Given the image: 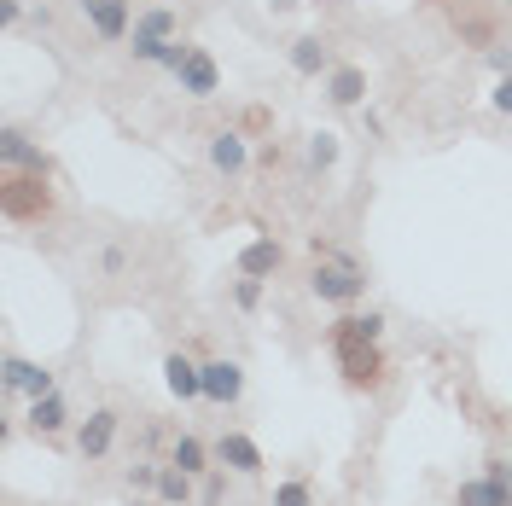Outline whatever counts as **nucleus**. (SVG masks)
I'll return each instance as SVG.
<instances>
[{
	"instance_id": "1",
	"label": "nucleus",
	"mask_w": 512,
	"mask_h": 506,
	"mask_svg": "<svg viewBox=\"0 0 512 506\" xmlns=\"http://www.w3.org/2000/svg\"><path fill=\"white\" fill-rule=\"evenodd\" d=\"M326 344L338 355V373L350 390H384L390 379V361H384V315L379 309H367V315H338L332 320V332H326Z\"/></svg>"
},
{
	"instance_id": "2",
	"label": "nucleus",
	"mask_w": 512,
	"mask_h": 506,
	"mask_svg": "<svg viewBox=\"0 0 512 506\" xmlns=\"http://www.w3.org/2000/svg\"><path fill=\"white\" fill-rule=\"evenodd\" d=\"M309 251H315L309 291H315L320 303H332V309H355V303L367 297V274H361V262H355L350 251H338V245H326V239H315Z\"/></svg>"
},
{
	"instance_id": "3",
	"label": "nucleus",
	"mask_w": 512,
	"mask_h": 506,
	"mask_svg": "<svg viewBox=\"0 0 512 506\" xmlns=\"http://www.w3.org/2000/svg\"><path fill=\"white\" fill-rule=\"evenodd\" d=\"M53 181L47 175H30V169H6L0 175V210H6V222L30 227V222H47L53 216Z\"/></svg>"
},
{
	"instance_id": "4",
	"label": "nucleus",
	"mask_w": 512,
	"mask_h": 506,
	"mask_svg": "<svg viewBox=\"0 0 512 506\" xmlns=\"http://www.w3.org/2000/svg\"><path fill=\"white\" fill-rule=\"evenodd\" d=\"M0 384H6V396H24V402H35V396H53V390H59L53 367H41V361H24L18 349H6Z\"/></svg>"
},
{
	"instance_id": "5",
	"label": "nucleus",
	"mask_w": 512,
	"mask_h": 506,
	"mask_svg": "<svg viewBox=\"0 0 512 506\" xmlns=\"http://www.w3.org/2000/svg\"><path fill=\"white\" fill-rule=\"evenodd\" d=\"M117 431H123V413L117 408H94L82 425H76V454H82L88 466H99V460L117 448Z\"/></svg>"
},
{
	"instance_id": "6",
	"label": "nucleus",
	"mask_w": 512,
	"mask_h": 506,
	"mask_svg": "<svg viewBox=\"0 0 512 506\" xmlns=\"http://www.w3.org/2000/svg\"><path fill=\"white\" fill-rule=\"evenodd\" d=\"M204 158H210V169H216L222 181H239V175L251 169V134H245V128H216L210 146H204Z\"/></svg>"
},
{
	"instance_id": "7",
	"label": "nucleus",
	"mask_w": 512,
	"mask_h": 506,
	"mask_svg": "<svg viewBox=\"0 0 512 506\" xmlns=\"http://www.w3.org/2000/svg\"><path fill=\"white\" fill-rule=\"evenodd\" d=\"M204 402L210 408H239L245 402V367L239 361H227V355H210L204 361Z\"/></svg>"
},
{
	"instance_id": "8",
	"label": "nucleus",
	"mask_w": 512,
	"mask_h": 506,
	"mask_svg": "<svg viewBox=\"0 0 512 506\" xmlns=\"http://www.w3.org/2000/svg\"><path fill=\"white\" fill-rule=\"evenodd\" d=\"M175 82L187 99H216L222 94V64L210 59V47H187V64L175 70Z\"/></svg>"
},
{
	"instance_id": "9",
	"label": "nucleus",
	"mask_w": 512,
	"mask_h": 506,
	"mask_svg": "<svg viewBox=\"0 0 512 506\" xmlns=\"http://www.w3.org/2000/svg\"><path fill=\"white\" fill-rule=\"evenodd\" d=\"M76 12L94 24L99 41H128L134 30V0H76Z\"/></svg>"
},
{
	"instance_id": "10",
	"label": "nucleus",
	"mask_w": 512,
	"mask_h": 506,
	"mask_svg": "<svg viewBox=\"0 0 512 506\" xmlns=\"http://www.w3.org/2000/svg\"><path fill=\"white\" fill-rule=\"evenodd\" d=\"M210 448H216V466L233 472V477H262V466H268L262 448H256V437H245V431H222Z\"/></svg>"
},
{
	"instance_id": "11",
	"label": "nucleus",
	"mask_w": 512,
	"mask_h": 506,
	"mask_svg": "<svg viewBox=\"0 0 512 506\" xmlns=\"http://www.w3.org/2000/svg\"><path fill=\"white\" fill-rule=\"evenodd\" d=\"M163 390L175 402H204V361H192L187 349H169L163 355Z\"/></svg>"
},
{
	"instance_id": "12",
	"label": "nucleus",
	"mask_w": 512,
	"mask_h": 506,
	"mask_svg": "<svg viewBox=\"0 0 512 506\" xmlns=\"http://www.w3.org/2000/svg\"><path fill=\"white\" fill-rule=\"evenodd\" d=\"M24 419H30V437H41V443H59L64 431H70V402H64L59 390H53V396H35Z\"/></svg>"
},
{
	"instance_id": "13",
	"label": "nucleus",
	"mask_w": 512,
	"mask_h": 506,
	"mask_svg": "<svg viewBox=\"0 0 512 506\" xmlns=\"http://www.w3.org/2000/svg\"><path fill=\"white\" fill-rule=\"evenodd\" d=\"M0 163H6V169H30V175H53V158L35 146L24 128H6V134H0Z\"/></svg>"
},
{
	"instance_id": "14",
	"label": "nucleus",
	"mask_w": 512,
	"mask_h": 506,
	"mask_svg": "<svg viewBox=\"0 0 512 506\" xmlns=\"http://www.w3.org/2000/svg\"><path fill=\"white\" fill-rule=\"evenodd\" d=\"M233 268H239V274H251V280H274V274L286 268V245H280L274 233H262V239H251V245L239 251Z\"/></svg>"
},
{
	"instance_id": "15",
	"label": "nucleus",
	"mask_w": 512,
	"mask_h": 506,
	"mask_svg": "<svg viewBox=\"0 0 512 506\" xmlns=\"http://www.w3.org/2000/svg\"><path fill=\"white\" fill-rule=\"evenodd\" d=\"M454 506H512V483L495 472L466 477V483H454Z\"/></svg>"
},
{
	"instance_id": "16",
	"label": "nucleus",
	"mask_w": 512,
	"mask_h": 506,
	"mask_svg": "<svg viewBox=\"0 0 512 506\" xmlns=\"http://www.w3.org/2000/svg\"><path fill=\"white\" fill-rule=\"evenodd\" d=\"M326 99H332L338 111H355V105L367 99V70H361V64H332V70H326Z\"/></svg>"
},
{
	"instance_id": "17",
	"label": "nucleus",
	"mask_w": 512,
	"mask_h": 506,
	"mask_svg": "<svg viewBox=\"0 0 512 506\" xmlns=\"http://www.w3.org/2000/svg\"><path fill=\"white\" fill-rule=\"evenodd\" d=\"M169 466H181L187 477H210L216 472V448L204 443V437H192V431H181V437L169 443Z\"/></svg>"
},
{
	"instance_id": "18",
	"label": "nucleus",
	"mask_w": 512,
	"mask_h": 506,
	"mask_svg": "<svg viewBox=\"0 0 512 506\" xmlns=\"http://www.w3.org/2000/svg\"><path fill=\"white\" fill-rule=\"evenodd\" d=\"M128 41H181V12H175V6H146V12H134Z\"/></svg>"
},
{
	"instance_id": "19",
	"label": "nucleus",
	"mask_w": 512,
	"mask_h": 506,
	"mask_svg": "<svg viewBox=\"0 0 512 506\" xmlns=\"http://www.w3.org/2000/svg\"><path fill=\"white\" fill-rule=\"evenodd\" d=\"M332 41H326V35H297V41H291V70H297V76H326V70H332Z\"/></svg>"
},
{
	"instance_id": "20",
	"label": "nucleus",
	"mask_w": 512,
	"mask_h": 506,
	"mask_svg": "<svg viewBox=\"0 0 512 506\" xmlns=\"http://www.w3.org/2000/svg\"><path fill=\"white\" fill-rule=\"evenodd\" d=\"M448 18H454V30L466 35L472 47H495V18L489 12H472L466 0H448Z\"/></svg>"
},
{
	"instance_id": "21",
	"label": "nucleus",
	"mask_w": 512,
	"mask_h": 506,
	"mask_svg": "<svg viewBox=\"0 0 512 506\" xmlns=\"http://www.w3.org/2000/svg\"><path fill=\"white\" fill-rule=\"evenodd\" d=\"M338 134L332 128H320V134H309V146H303V163H309V175H326V169H338Z\"/></svg>"
},
{
	"instance_id": "22",
	"label": "nucleus",
	"mask_w": 512,
	"mask_h": 506,
	"mask_svg": "<svg viewBox=\"0 0 512 506\" xmlns=\"http://www.w3.org/2000/svg\"><path fill=\"white\" fill-rule=\"evenodd\" d=\"M192 483H198V477H187L181 466H169V460H163V477H158V489H152V495H158L163 506H192Z\"/></svg>"
},
{
	"instance_id": "23",
	"label": "nucleus",
	"mask_w": 512,
	"mask_h": 506,
	"mask_svg": "<svg viewBox=\"0 0 512 506\" xmlns=\"http://www.w3.org/2000/svg\"><path fill=\"white\" fill-rule=\"evenodd\" d=\"M262 291H268V280H251V274H239L227 297H233V309H239V315H256V309H262Z\"/></svg>"
},
{
	"instance_id": "24",
	"label": "nucleus",
	"mask_w": 512,
	"mask_h": 506,
	"mask_svg": "<svg viewBox=\"0 0 512 506\" xmlns=\"http://www.w3.org/2000/svg\"><path fill=\"white\" fill-rule=\"evenodd\" d=\"M268 506H315V483H309V477H286Z\"/></svg>"
},
{
	"instance_id": "25",
	"label": "nucleus",
	"mask_w": 512,
	"mask_h": 506,
	"mask_svg": "<svg viewBox=\"0 0 512 506\" xmlns=\"http://www.w3.org/2000/svg\"><path fill=\"white\" fill-rule=\"evenodd\" d=\"M94 268H99V280H123L128 274V245H99Z\"/></svg>"
},
{
	"instance_id": "26",
	"label": "nucleus",
	"mask_w": 512,
	"mask_h": 506,
	"mask_svg": "<svg viewBox=\"0 0 512 506\" xmlns=\"http://www.w3.org/2000/svg\"><path fill=\"white\" fill-rule=\"evenodd\" d=\"M158 477H163V460H134L128 466V489H158Z\"/></svg>"
},
{
	"instance_id": "27",
	"label": "nucleus",
	"mask_w": 512,
	"mask_h": 506,
	"mask_svg": "<svg viewBox=\"0 0 512 506\" xmlns=\"http://www.w3.org/2000/svg\"><path fill=\"white\" fill-rule=\"evenodd\" d=\"M489 105H495L501 117H512V70L501 76V82H495V88H489Z\"/></svg>"
},
{
	"instance_id": "28",
	"label": "nucleus",
	"mask_w": 512,
	"mask_h": 506,
	"mask_svg": "<svg viewBox=\"0 0 512 506\" xmlns=\"http://www.w3.org/2000/svg\"><path fill=\"white\" fill-rule=\"evenodd\" d=\"M0 24L18 30V24H24V0H0Z\"/></svg>"
},
{
	"instance_id": "29",
	"label": "nucleus",
	"mask_w": 512,
	"mask_h": 506,
	"mask_svg": "<svg viewBox=\"0 0 512 506\" xmlns=\"http://www.w3.org/2000/svg\"><path fill=\"white\" fill-rule=\"evenodd\" d=\"M268 123H274V117H268V105H251V111H245V134H262Z\"/></svg>"
},
{
	"instance_id": "30",
	"label": "nucleus",
	"mask_w": 512,
	"mask_h": 506,
	"mask_svg": "<svg viewBox=\"0 0 512 506\" xmlns=\"http://www.w3.org/2000/svg\"><path fill=\"white\" fill-rule=\"evenodd\" d=\"M489 70H501V76H507V70H512V47H507V53H501V47H489Z\"/></svg>"
},
{
	"instance_id": "31",
	"label": "nucleus",
	"mask_w": 512,
	"mask_h": 506,
	"mask_svg": "<svg viewBox=\"0 0 512 506\" xmlns=\"http://www.w3.org/2000/svg\"><path fill=\"white\" fill-rule=\"evenodd\" d=\"M489 472H495V477H507V483H512V454H501V460H489Z\"/></svg>"
},
{
	"instance_id": "32",
	"label": "nucleus",
	"mask_w": 512,
	"mask_h": 506,
	"mask_svg": "<svg viewBox=\"0 0 512 506\" xmlns=\"http://www.w3.org/2000/svg\"><path fill=\"white\" fill-rule=\"evenodd\" d=\"M128 506H163V501H158V495H152V501H128Z\"/></svg>"
},
{
	"instance_id": "33",
	"label": "nucleus",
	"mask_w": 512,
	"mask_h": 506,
	"mask_svg": "<svg viewBox=\"0 0 512 506\" xmlns=\"http://www.w3.org/2000/svg\"><path fill=\"white\" fill-rule=\"evenodd\" d=\"M495 6H507V12H512V0H495Z\"/></svg>"
},
{
	"instance_id": "34",
	"label": "nucleus",
	"mask_w": 512,
	"mask_h": 506,
	"mask_svg": "<svg viewBox=\"0 0 512 506\" xmlns=\"http://www.w3.org/2000/svg\"><path fill=\"white\" fill-rule=\"evenodd\" d=\"M507 47H512V35H507Z\"/></svg>"
}]
</instances>
